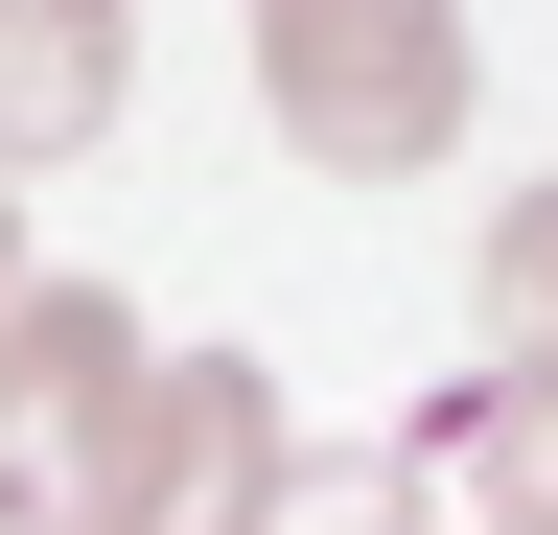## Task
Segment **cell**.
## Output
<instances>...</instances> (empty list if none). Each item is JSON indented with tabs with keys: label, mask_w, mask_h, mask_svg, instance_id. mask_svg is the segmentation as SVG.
Wrapping results in <instances>:
<instances>
[{
	"label": "cell",
	"mask_w": 558,
	"mask_h": 535,
	"mask_svg": "<svg viewBox=\"0 0 558 535\" xmlns=\"http://www.w3.org/2000/svg\"><path fill=\"white\" fill-rule=\"evenodd\" d=\"M442 465L488 489V535H558V396H512V373H465V396H442Z\"/></svg>",
	"instance_id": "6"
},
{
	"label": "cell",
	"mask_w": 558,
	"mask_h": 535,
	"mask_svg": "<svg viewBox=\"0 0 558 535\" xmlns=\"http://www.w3.org/2000/svg\"><path fill=\"white\" fill-rule=\"evenodd\" d=\"M140 373H163V326H140L117 280H24L0 303V535H117Z\"/></svg>",
	"instance_id": "1"
},
{
	"label": "cell",
	"mask_w": 558,
	"mask_h": 535,
	"mask_svg": "<svg viewBox=\"0 0 558 535\" xmlns=\"http://www.w3.org/2000/svg\"><path fill=\"white\" fill-rule=\"evenodd\" d=\"M465 303H488V373L512 396H558V163L488 210V256H465Z\"/></svg>",
	"instance_id": "5"
},
{
	"label": "cell",
	"mask_w": 558,
	"mask_h": 535,
	"mask_svg": "<svg viewBox=\"0 0 558 535\" xmlns=\"http://www.w3.org/2000/svg\"><path fill=\"white\" fill-rule=\"evenodd\" d=\"M256 94H279V141H303L326 186H396V163H442L465 141V24L442 0H256Z\"/></svg>",
	"instance_id": "2"
},
{
	"label": "cell",
	"mask_w": 558,
	"mask_h": 535,
	"mask_svg": "<svg viewBox=\"0 0 558 535\" xmlns=\"http://www.w3.org/2000/svg\"><path fill=\"white\" fill-rule=\"evenodd\" d=\"M279 373L256 350H163L140 373V442H117V535H256V489H279Z\"/></svg>",
	"instance_id": "3"
},
{
	"label": "cell",
	"mask_w": 558,
	"mask_h": 535,
	"mask_svg": "<svg viewBox=\"0 0 558 535\" xmlns=\"http://www.w3.org/2000/svg\"><path fill=\"white\" fill-rule=\"evenodd\" d=\"M117 94H140V47L94 24V0H0V186H24V163H70Z\"/></svg>",
	"instance_id": "4"
},
{
	"label": "cell",
	"mask_w": 558,
	"mask_h": 535,
	"mask_svg": "<svg viewBox=\"0 0 558 535\" xmlns=\"http://www.w3.org/2000/svg\"><path fill=\"white\" fill-rule=\"evenodd\" d=\"M418 465H442V442H279L256 535H418Z\"/></svg>",
	"instance_id": "7"
},
{
	"label": "cell",
	"mask_w": 558,
	"mask_h": 535,
	"mask_svg": "<svg viewBox=\"0 0 558 535\" xmlns=\"http://www.w3.org/2000/svg\"><path fill=\"white\" fill-rule=\"evenodd\" d=\"M0 303H24V186H0Z\"/></svg>",
	"instance_id": "8"
}]
</instances>
